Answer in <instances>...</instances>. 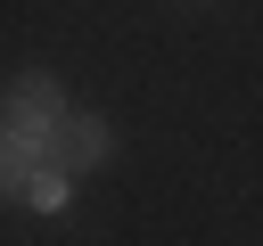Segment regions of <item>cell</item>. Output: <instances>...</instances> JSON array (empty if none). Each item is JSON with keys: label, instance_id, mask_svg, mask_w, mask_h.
Masks as SVG:
<instances>
[{"label": "cell", "instance_id": "cell-1", "mask_svg": "<svg viewBox=\"0 0 263 246\" xmlns=\"http://www.w3.org/2000/svg\"><path fill=\"white\" fill-rule=\"evenodd\" d=\"M107 148H115V131H107L99 115L66 107V115L33 139V164H49V172H66V180H74V172H99V164H107Z\"/></svg>", "mask_w": 263, "mask_h": 246}, {"label": "cell", "instance_id": "cell-2", "mask_svg": "<svg viewBox=\"0 0 263 246\" xmlns=\"http://www.w3.org/2000/svg\"><path fill=\"white\" fill-rule=\"evenodd\" d=\"M58 115H66V90H58V74H16V82H8V98H0V123H8L25 148H33V139H41Z\"/></svg>", "mask_w": 263, "mask_h": 246}, {"label": "cell", "instance_id": "cell-3", "mask_svg": "<svg viewBox=\"0 0 263 246\" xmlns=\"http://www.w3.org/2000/svg\"><path fill=\"white\" fill-rule=\"evenodd\" d=\"M16 197H25V205H33V213H66V197H74V189H66V172H49V164H33V172H25V189H16Z\"/></svg>", "mask_w": 263, "mask_h": 246}, {"label": "cell", "instance_id": "cell-4", "mask_svg": "<svg viewBox=\"0 0 263 246\" xmlns=\"http://www.w3.org/2000/svg\"><path fill=\"white\" fill-rule=\"evenodd\" d=\"M25 172H33V148L0 123V197H16V189H25Z\"/></svg>", "mask_w": 263, "mask_h": 246}]
</instances>
